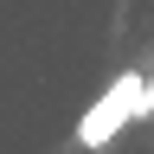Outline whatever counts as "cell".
<instances>
[{"instance_id":"6da1fadb","label":"cell","mask_w":154,"mask_h":154,"mask_svg":"<svg viewBox=\"0 0 154 154\" xmlns=\"http://www.w3.org/2000/svg\"><path fill=\"white\" fill-rule=\"evenodd\" d=\"M148 109H154V77L122 71V77L84 109V122H77V148H109L116 135H122L135 116H148Z\"/></svg>"}]
</instances>
